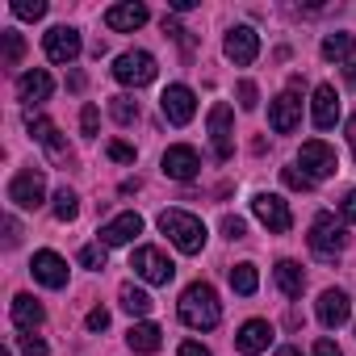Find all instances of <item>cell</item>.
Here are the masks:
<instances>
[{
    "label": "cell",
    "instance_id": "obj_25",
    "mask_svg": "<svg viewBox=\"0 0 356 356\" xmlns=\"http://www.w3.org/2000/svg\"><path fill=\"white\" fill-rule=\"evenodd\" d=\"M277 285H281L285 298H302V289H306L302 264H298V260H281V264H277Z\"/></svg>",
    "mask_w": 356,
    "mask_h": 356
},
{
    "label": "cell",
    "instance_id": "obj_8",
    "mask_svg": "<svg viewBox=\"0 0 356 356\" xmlns=\"http://www.w3.org/2000/svg\"><path fill=\"white\" fill-rule=\"evenodd\" d=\"M252 210H256V218H260L273 235H285V231L293 227V214H289L285 197H277V193H256V197H252Z\"/></svg>",
    "mask_w": 356,
    "mask_h": 356
},
{
    "label": "cell",
    "instance_id": "obj_22",
    "mask_svg": "<svg viewBox=\"0 0 356 356\" xmlns=\"http://www.w3.org/2000/svg\"><path fill=\"white\" fill-rule=\"evenodd\" d=\"M42 318H47V310H42L38 298H30V293H17V298H13V323H17L22 331H34Z\"/></svg>",
    "mask_w": 356,
    "mask_h": 356
},
{
    "label": "cell",
    "instance_id": "obj_30",
    "mask_svg": "<svg viewBox=\"0 0 356 356\" xmlns=\"http://www.w3.org/2000/svg\"><path fill=\"white\" fill-rule=\"evenodd\" d=\"M109 113H113V122L134 126V122H138V101H134V97H113V101H109Z\"/></svg>",
    "mask_w": 356,
    "mask_h": 356
},
{
    "label": "cell",
    "instance_id": "obj_31",
    "mask_svg": "<svg viewBox=\"0 0 356 356\" xmlns=\"http://www.w3.org/2000/svg\"><path fill=\"white\" fill-rule=\"evenodd\" d=\"M76 214H80V197H76V193L63 185V189L55 193V218H59V222H72Z\"/></svg>",
    "mask_w": 356,
    "mask_h": 356
},
{
    "label": "cell",
    "instance_id": "obj_40",
    "mask_svg": "<svg viewBox=\"0 0 356 356\" xmlns=\"http://www.w3.org/2000/svg\"><path fill=\"white\" fill-rule=\"evenodd\" d=\"M22 352H26V356H47V343H42L38 335H22Z\"/></svg>",
    "mask_w": 356,
    "mask_h": 356
},
{
    "label": "cell",
    "instance_id": "obj_27",
    "mask_svg": "<svg viewBox=\"0 0 356 356\" xmlns=\"http://www.w3.org/2000/svg\"><path fill=\"white\" fill-rule=\"evenodd\" d=\"M352 51H356V38L352 34H327L323 38V59H331V63L335 59H348Z\"/></svg>",
    "mask_w": 356,
    "mask_h": 356
},
{
    "label": "cell",
    "instance_id": "obj_23",
    "mask_svg": "<svg viewBox=\"0 0 356 356\" xmlns=\"http://www.w3.org/2000/svg\"><path fill=\"white\" fill-rule=\"evenodd\" d=\"M51 88H55V84H51V76H47L42 67L26 72V76L17 80V92H22V101H34V105H38V101H47V97H51Z\"/></svg>",
    "mask_w": 356,
    "mask_h": 356
},
{
    "label": "cell",
    "instance_id": "obj_16",
    "mask_svg": "<svg viewBox=\"0 0 356 356\" xmlns=\"http://www.w3.org/2000/svg\"><path fill=\"white\" fill-rule=\"evenodd\" d=\"M30 273H34L47 289H63V285H67V260H63V256H55V252H34Z\"/></svg>",
    "mask_w": 356,
    "mask_h": 356
},
{
    "label": "cell",
    "instance_id": "obj_21",
    "mask_svg": "<svg viewBox=\"0 0 356 356\" xmlns=\"http://www.w3.org/2000/svg\"><path fill=\"white\" fill-rule=\"evenodd\" d=\"M105 26H109V30H138V26H147V9L134 5V0L113 5V9H105Z\"/></svg>",
    "mask_w": 356,
    "mask_h": 356
},
{
    "label": "cell",
    "instance_id": "obj_11",
    "mask_svg": "<svg viewBox=\"0 0 356 356\" xmlns=\"http://www.w3.org/2000/svg\"><path fill=\"white\" fill-rule=\"evenodd\" d=\"M222 51H227V59H231V63L248 67V63H256V55H260V38H256V30H252V26H235V30L227 34Z\"/></svg>",
    "mask_w": 356,
    "mask_h": 356
},
{
    "label": "cell",
    "instance_id": "obj_4",
    "mask_svg": "<svg viewBox=\"0 0 356 356\" xmlns=\"http://www.w3.org/2000/svg\"><path fill=\"white\" fill-rule=\"evenodd\" d=\"M113 80L126 84V88H143V84L155 80V59L147 51H126V55L113 59Z\"/></svg>",
    "mask_w": 356,
    "mask_h": 356
},
{
    "label": "cell",
    "instance_id": "obj_15",
    "mask_svg": "<svg viewBox=\"0 0 356 356\" xmlns=\"http://www.w3.org/2000/svg\"><path fill=\"white\" fill-rule=\"evenodd\" d=\"M42 47H47L51 63H76V59H80V34H76L72 26H55Z\"/></svg>",
    "mask_w": 356,
    "mask_h": 356
},
{
    "label": "cell",
    "instance_id": "obj_26",
    "mask_svg": "<svg viewBox=\"0 0 356 356\" xmlns=\"http://www.w3.org/2000/svg\"><path fill=\"white\" fill-rule=\"evenodd\" d=\"M256 285H260V273H256V264H235V268H231V289H235V293L252 298V293H256Z\"/></svg>",
    "mask_w": 356,
    "mask_h": 356
},
{
    "label": "cell",
    "instance_id": "obj_1",
    "mask_svg": "<svg viewBox=\"0 0 356 356\" xmlns=\"http://www.w3.org/2000/svg\"><path fill=\"white\" fill-rule=\"evenodd\" d=\"M218 318H222V306H218L214 285L197 281V285H189V289L181 293V323H185V327L210 331V327H218Z\"/></svg>",
    "mask_w": 356,
    "mask_h": 356
},
{
    "label": "cell",
    "instance_id": "obj_24",
    "mask_svg": "<svg viewBox=\"0 0 356 356\" xmlns=\"http://www.w3.org/2000/svg\"><path fill=\"white\" fill-rule=\"evenodd\" d=\"M126 343H130L134 352L151 356V352H159V343H163V331H159L155 323H134V327H130V335H126Z\"/></svg>",
    "mask_w": 356,
    "mask_h": 356
},
{
    "label": "cell",
    "instance_id": "obj_19",
    "mask_svg": "<svg viewBox=\"0 0 356 356\" xmlns=\"http://www.w3.org/2000/svg\"><path fill=\"white\" fill-rule=\"evenodd\" d=\"M268 343H273V327H268L264 318H252V323H243V327H239V335H235V348H239V352H248V356L264 352Z\"/></svg>",
    "mask_w": 356,
    "mask_h": 356
},
{
    "label": "cell",
    "instance_id": "obj_17",
    "mask_svg": "<svg viewBox=\"0 0 356 356\" xmlns=\"http://www.w3.org/2000/svg\"><path fill=\"white\" fill-rule=\"evenodd\" d=\"M134 235H143V218L130 210V214H118L113 222L101 227V243L105 248H122V243H134Z\"/></svg>",
    "mask_w": 356,
    "mask_h": 356
},
{
    "label": "cell",
    "instance_id": "obj_20",
    "mask_svg": "<svg viewBox=\"0 0 356 356\" xmlns=\"http://www.w3.org/2000/svg\"><path fill=\"white\" fill-rule=\"evenodd\" d=\"M339 122V92L331 84H318L314 88V126L318 130H331Z\"/></svg>",
    "mask_w": 356,
    "mask_h": 356
},
{
    "label": "cell",
    "instance_id": "obj_38",
    "mask_svg": "<svg viewBox=\"0 0 356 356\" xmlns=\"http://www.w3.org/2000/svg\"><path fill=\"white\" fill-rule=\"evenodd\" d=\"M97 122H101L97 105H84V113H80V126H84V134H97Z\"/></svg>",
    "mask_w": 356,
    "mask_h": 356
},
{
    "label": "cell",
    "instance_id": "obj_28",
    "mask_svg": "<svg viewBox=\"0 0 356 356\" xmlns=\"http://www.w3.org/2000/svg\"><path fill=\"white\" fill-rule=\"evenodd\" d=\"M122 310L126 314H147L151 310V293L138 285H122Z\"/></svg>",
    "mask_w": 356,
    "mask_h": 356
},
{
    "label": "cell",
    "instance_id": "obj_10",
    "mask_svg": "<svg viewBox=\"0 0 356 356\" xmlns=\"http://www.w3.org/2000/svg\"><path fill=\"white\" fill-rule=\"evenodd\" d=\"M197 172H202V159H197V151H193V147L176 143V147H168V151H163V176H172V181L189 185Z\"/></svg>",
    "mask_w": 356,
    "mask_h": 356
},
{
    "label": "cell",
    "instance_id": "obj_32",
    "mask_svg": "<svg viewBox=\"0 0 356 356\" xmlns=\"http://www.w3.org/2000/svg\"><path fill=\"white\" fill-rule=\"evenodd\" d=\"M13 13H17L22 22H38V17H47V0H17Z\"/></svg>",
    "mask_w": 356,
    "mask_h": 356
},
{
    "label": "cell",
    "instance_id": "obj_45",
    "mask_svg": "<svg viewBox=\"0 0 356 356\" xmlns=\"http://www.w3.org/2000/svg\"><path fill=\"white\" fill-rule=\"evenodd\" d=\"M348 147H352V159H356V118H348Z\"/></svg>",
    "mask_w": 356,
    "mask_h": 356
},
{
    "label": "cell",
    "instance_id": "obj_42",
    "mask_svg": "<svg viewBox=\"0 0 356 356\" xmlns=\"http://www.w3.org/2000/svg\"><path fill=\"white\" fill-rule=\"evenodd\" d=\"M181 356H210V348L197 343V339H185V343H181Z\"/></svg>",
    "mask_w": 356,
    "mask_h": 356
},
{
    "label": "cell",
    "instance_id": "obj_9",
    "mask_svg": "<svg viewBox=\"0 0 356 356\" xmlns=\"http://www.w3.org/2000/svg\"><path fill=\"white\" fill-rule=\"evenodd\" d=\"M302 168H306V176L310 181H327V176H335V168H339V159H335V151L323 143V138H310V143H302Z\"/></svg>",
    "mask_w": 356,
    "mask_h": 356
},
{
    "label": "cell",
    "instance_id": "obj_34",
    "mask_svg": "<svg viewBox=\"0 0 356 356\" xmlns=\"http://www.w3.org/2000/svg\"><path fill=\"white\" fill-rule=\"evenodd\" d=\"M281 181L289 185V189H298V193H306V189H314V181L306 172H298V168H281Z\"/></svg>",
    "mask_w": 356,
    "mask_h": 356
},
{
    "label": "cell",
    "instance_id": "obj_37",
    "mask_svg": "<svg viewBox=\"0 0 356 356\" xmlns=\"http://www.w3.org/2000/svg\"><path fill=\"white\" fill-rule=\"evenodd\" d=\"M256 97H260V92H256V84H252V80H243V84H239V105H243V109H256V105H260Z\"/></svg>",
    "mask_w": 356,
    "mask_h": 356
},
{
    "label": "cell",
    "instance_id": "obj_7",
    "mask_svg": "<svg viewBox=\"0 0 356 356\" xmlns=\"http://www.w3.org/2000/svg\"><path fill=\"white\" fill-rule=\"evenodd\" d=\"M159 109H163V118H168L172 126H189L193 113H197V97H193V88H185V84H172V88H163Z\"/></svg>",
    "mask_w": 356,
    "mask_h": 356
},
{
    "label": "cell",
    "instance_id": "obj_18",
    "mask_svg": "<svg viewBox=\"0 0 356 356\" xmlns=\"http://www.w3.org/2000/svg\"><path fill=\"white\" fill-rule=\"evenodd\" d=\"M348 314H352V306H348V293L343 289H327L323 298H318V323L323 327H343L348 323Z\"/></svg>",
    "mask_w": 356,
    "mask_h": 356
},
{
    "label": "cell",
    "instance_id": "obj_35",
    "mask_svg": "<svg viewBox=\"0 0 356 356\" xmlns=\"http://www.w3.org/2000/svg\"><path fill=\"white\" fill-rule=\"evenodd\" d=\"M222 235H227V239H243V235H248V222L235 218V214H227V218H222Z\"/></svg>",
    "mask_w": 356,
    "mask_h": 356
},
{
    "label": "cell",
    "instance_id": "obj_46",
    "mask_svg": "<svg viewBox=\"0 0 356 356\" xmlns=\"http://www.w3.org/2000/svg\"><path fill=\"white\" fill-rule=\"evenodd\" d=\"M67 84H72V92H80V88H84V76H80V72H72V76H67Z\"/></svg>",
    "mask_w": 356,
    "mask_h": 356
},
{
    "label": "cell",
    "instance_id": "obj_14",
    "mask_svg": "<svg viewBox=\"0 0 356 356\" xmlns=\"http://www.w3.org/2000/svg\"><path fill=\"white\" fill-rule=\"evenodd\" d=\"M26 126H30V134H34V138H38V143L51 151V159H55V163H67V155H72V151H67V143L59 138V126H55L51 118H42V113H30V118H26Z\"/></svg>",
    "mask_w": 356,
    "mask_h": 356
},
{
    "label": "cell",
    "instance_id": "obj_13",
    "mask_svg": "<svg viewBox=\"0 0 356 356\" xmlns=\"http://www.w3.org/2000/svg\"><path fill=\"white\" fill-rule=\"evenodd\" d=\"M231 105L227 101H218L214 109H210V138H214V155L218 159H231V151H235V134H231Z\"/></svg>",
    "mask_w": 356,
    "mask_h": 356
},
{
    "label": "cell",
    "instance_id": "obj_41",
    "mask_svg": "<svg viewBox=\"0 0 356 356\" xmlns=\"http://www.w3.org/2000/svg\"><path fill=\"white\" fill-rule=\"evenodd\" d=\"M17 239H22V227H17V218H5V243H9V248H17Z\"/></svg>",
    "mask_w": 356,
    "mask_h": 356
},
{
    "label": "cell",
    "instance_id": "obj_44",
    "mask_svg": "<svg viewBox=\"0 0 356 356\" xmlns=\"http://www.w3.org/2000/svg\"><path fill=\"white\" fill-rule=\"evenodd\" d=\"M314 356H339V343H331V339H318V343H314Z\"/></svg>",
    "mask_w": 356,
    "mask_h": 356
},
{
    "label": "cell",
    "instance_id": "obj_6",
    "mask_svg": "<svg viewBox=\"0 0 356 356\" xmlns=\"http://www.w3.org/2000/svg\"><path fill=\"white\" fill-rule=\"evenodd\" d=\"M130 268H134L143 281H151V285H168V281L176 277V264H172L159 248H138L134 260H130Z\"/></svg>",
    "mask_w": 356,
    "mask_h": 356
},
{
    "label": "cell",
    "instance_id": "obj_48",
    "mask_svg": "<svg viewBox=\"0 0 356 356\" xmlns=\"http://www.w3.org/2000/svg\"><path fill=\"white\" fill-rule=\"evenodd\" d=\"M348 80H352V84H356V63H352V67H348Z\"/></svg>",
    "mask_w": 356,
    "mask_h": 356
},
{
    "label": "cell",
    "instance_id": "obj_33",
    "mask_svg": "<svg viewBox=\"0 0 356 356\" xmlns=\"http://www.w3.org/2000/svg\"><path fill=\"white\" fill-rule=\"evenodd\" d=\"M80 264L92 268V273H101V268H105V243H88V248L80 252Z\"/></svg>",
    "mask_w": 356,
    "mask_h": 356
},
{
    "label": "cell",
    "instance_id": "obj_43",
    "mask_svg": "<svg viewBox=\"0 0 356 356\" xmlns=\"http://www.w3.org/2000/svg\"><path fill=\"white\" fill-rule=\"evenodd\" d=\"M339 210H343V218H348V222H356V189L339 202Z\"/></svg>",
    "mask_w": 356,
    "mask_h": 356
},
{
    "label": "cell",
    "instance_id": "obj_2",
    "mask_svg": "<svg viewBox=\"0 0 356 356\" xmlns=\"http://www.w3.org/2000/svg\"><path fill=\"white\" fill-rule=\"evenodd\" d=\"M159 231L181 248L185 256H197L202 248H206V222L197 218V214H189V210H163L159 214Z\"/></svg>",
    "mask_w": 356,
    "mask_h": 356
},
{
    "label": "cell",
    "instance_id": "obj_29",
    "mask_svg": "<svg viewBox=\"0 0 356 356\" xmlns=\"http://www.w3.org/2000/svg\"><path fill=\"white\" fill-rule=\"evenodd\" d=\"M0 42H5V67H17L26 59V38L17 30H0Z\"/></svg>",
    "mask_w": 356,
    "mask_h": 356
},
{
    "label": "cell",
    "instance_id": "obj_47",
    "mask_svg": "<svg viewBox=\"0 0 356 356\" xmlns=\"http://www.w3.org/2000/svg\"><path fill=\"white\" fill-rule=\"evenodd\" d=\"M277 356H302V352H298V348H281Z\"/></svg>",
    "mask_w": 356,
    "mask_h": 356
},
{
    "label": "cell",
    "instance_id": "obj_12",
    "mask_svg": "<svg viewBox=\"0 0 356 356\" xmlns=\"http://www.w3.org/2000/svg\"><path fill=\"white\" fill-rule=\"evenodd\" d=\"M298 122H302V101H298L293 92H281V97L268 101V126H273L277 134H293Z\"/></svg>",
    "mask_w": 356,
    "mask_h": 356
},
{
    "label": "cell",
    "instance_id": "obj_5",
    "mask_svg": "<svg viewBox=\"0 0 356 356\" xmlns=\"http://www.w3.org/2000/svg\"><path fill=\"white\" fill-rule=\"evenodd\" d=\"M42 197H47V176H42V168H22L13 176V185H9V202L22 206V210H38Z\"/></svg>",
    "mask_w": 356,
    "mask_h": 356
},
{
    "label": "cell",
    "instance_id": "obj_39",
    "mask_svg": "<svg viewBox=\"0 0 356 356\" xmlns=\"http://www.w3.org/2000/svg\"><path fill=\"white\" fill-rule=\"evenodd\" d=\"M109 159H118V163H134V147H126V143H109Z\"/></svg>",
    "mask_w": 356,
    "mask_h": 356
},
{
    "label": "cell",
    "instance_id": "obj_36",
    "mask_svg": "<svg viewBox=\"0 0 356 356\" xmlns=\"http://www.w3.org/2000/svg\"><path fill=\"white\" fill-rule=\"evenodd\" d=\"M84 327H88V331H105V327H109V310H105V306H97V310H88V318H84Z\"/></svg>",
    "mask_w": 356,
    "mask_h": 356
},
{
    "label": "cell",
    "instance_id": "obj_3",
    "mask_svg": "<svg viewBox=\"0 0 356 356\" xmlns=\"http://www.w3.org/2000/svg\"><path fill=\"white\" fill-rule=\"evenodd\" d=\"M306 243H310V252L314 256H323V260H335L339 252H343V243H348V235H343V227L335 222V214H318L314 222H310V235H306Z\"/></svg>",
    "mask_w": 356,
    "mask_h": 356
}]
</instances>
